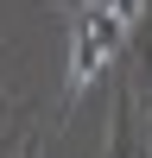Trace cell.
I'll list each match as a JSON object with an SVG mask.
<instances>
[{"label": "cell", "mask_w": 152, "mask_h": 158, "mask_svg": "<svg viewBox=\"0 0 152 158\" xmlns=\"http://www.w3.org/2000/svg\"><path fill=\"white\" fill-rule=\"evenodd\" d=\"M133 19H139V0H89V6L76 13V32H70V95H82V89L120 57Z\"/></svg>", "instance_id": "6da1fadb"}]
</instances>
